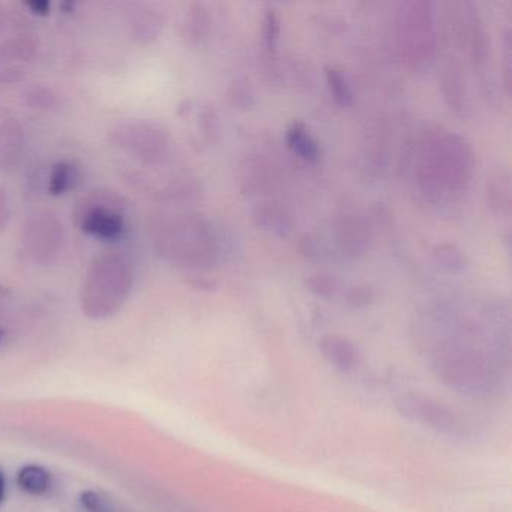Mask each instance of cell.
Here are the masks:
<instances>
[{"instance_id": "cell-7", "label": "cell", "mask_w": 512, "mask_h": 512, "mask_svg": "<svg viewBox=\"0 0 512 512\" xmlns=\"http://www.w3.org/2000/svg\"><path fill=\"white\" fill-rule=\"evenodd\" d=\"M64 235V224L58 215L50 211L34 212L23 224L20 235L22 253L35 265H49L58 257Z\"/></svg>"}, {"instance_id": "cell-34", "label": "cell", "mask_w": 512, "mask_h": 512, "mask_svg": "<svg viewBox=\"0 0 512 512\" xmlns=\"http://www.w3.org/2000/svg\"><path fill=\"white\" fill-rule=\"evenodd\" d=\"M8 22V13L2 5H0V34L4 32L5 26H7Z\"/></svg>"}, {"instance_id": "cell-11", "label": "cell", "mask_w": 512, "mask_h": 512, "mask_svg": "<svg viewBox=\"0 0 512 512\" xmlns=\"http://www.w3.org/2000/svg\"><path fill=\"white\" fill-rule=\"evenodd\" d=\"M25 145V128L17 119L0 122V170L16 169L22 161Z\"/></svg>"}, {"instance_id": "cell-10", "label": "cell", "mask_w": 512, "mask_h": 512, "mask_svg": "<svg viewBox=\"0 0 512 512\" xmlns=\"http://www.w3.org/2000/svg\"><path fill=\"white\" fill-rule=\"evenodd\" d=\"M163 14L151 5H134L128 11V29L134 41L142 44L154 43L163 34Z\"/></svg>"}, {"instance_id": "cell-36", "label": "cell", "mask_w": 512, "mask_h": 512, "mask_svg": "<svg viewBox=\"0 0 512 512\" xmlns=\"http://www.w3.org/2000/svg\"><path fill=\"white\" fill-rule=\"evenodd\" d=\"M4 340V329L0 328V343Z\"/></svg>"}, {"instance_id": "cell-21", "label": "cell", "mask_w": 512, "mask_h": 512, "mask_svg": "<svg viewBox=\"0 0 512 512\" xmlns=\"http://www.w3.org/2000/svg\"><path fill=\"white\" fill-rule=\"evenodd\" d=\"M17 484L26 493L40 496L50 488V475L43 467L26 466L20 470L19 476H17Z\"/></svg>"}, {"instance_id": "cell-22", "label": "cell", "mask_w": 512, "mask_h": 512, "mask_svg": "<svg viewBox=\"0 0 512 512\" xmlns=\"http://www.w3.org/2000/svg\"><path fill=\"white\" fill-rule=\"evenodd\" d=\"M326 82H328L329 92L335 103L341 107L352 106L353 92L347 82L346 76L337 68H326Z\"/></svg>"}, {"instance_id": "cell-2", "label": "cell", "mask_w": 512, "mask_h": 512, "mask_svg": "<svg viewBox=\"0 0 512 512\" xmlns=\"http://www.w3.org/2000/svg\"><path fill=\"white\" fill-rule=\"evenodd\" d=\"M472 175L473 152L463 137L442 131L427 136L418 166L419 185L427 196L460 191Z\"/></svg>"}, {"instance_id": "cell-30", "label": "cell", "mask_w": 512, "mask_h": 512, "mask_svg": "<svg viewBox=\"0 0 512 512\" xmlns=\"http://www.w3.org/2000/svg\"><path fill=\"white\" fill-rule=\"evenodd\" d=\"M82 502L89 512H112L110 511L109 506H107V503L104 502L98 494L91 493V491L83 494Z\"/></svg>"}, {"instance_id": "cell-29", "label": "cell", "mask_w": 512, "mask_h": 512, "mask_svg": "<svg viewBox=\"0 0 512 512\" xmlns=\"http://www.w3.org/2000/svg\"><path fill=\"white\" fill-rule=\"evenodd\" d=\"M280 35V19L275 11H268L265 16V40L269 49H274Z\"/></svg>"}, {"instance_id": "cell-17", "label": "cell", "mask_w": 512, "mask_h": 512, "mask_svg": "<svg viewBox=\"0 0 512 512\" xmlns=\"http://www.w3.org/2000/svg\"><path fill=\"white\" fill-rule=\"evenodd\" d=\"M487 196L491 208L500 215L511 214V182L506 172H497L487 179Z\"/></svg>"}, {"instance_id": "cell-31", "label": "cell", "mask_w": 512, "mask_h": 512, "mask_svg": "<svg viewBox=\"0 0 512 512\" xmlns=\"http://www.w3.org/2000/svg\"><path fill=\"white\" fill-rule=\"evenodd\" d=\"M10 217V199H8L7 190L0 187V232H4V230L7 229L8 223H10Z\"/></svg>"}, {"instance_id": "cell-13", "label": "cell", "mask_w": 512, "mask_h": 512, "mask_svg": "<svg viewBox=\"0 0 512 512\" xmlns=\"http://www.w3.org/2000/svg\"><path fill=\"white\" fill-rule=\"evenodd\" d=\"M212 28L211 11L208 5L194 2L185 11L181 23V37L188 46H197L206 40Z\"/></svg>"}, {"instance_id": "cell-35", "label": "cell", "mask_w": 512, "mask_h": 512, "mask_svg": "<svg viewBox=\"0 0 512 512\" xmlns=\"http://www.w3.org/2000/svg\"><path fill=\"white\" fill-rule=\"evenodd\" d=\"M5 496V479L4 476H2V473H0V502L4 500Z\"/></svg>"}, {"instance_id": "cell-6", "label": "cell", "mask_w": 512, "mask_h": 512, "mask_svg": "<svg viewBox=\"0 0 512 512\" xmlns=\"http://www.w3.org/2000/svg\"><path fill=\"white\" fill-rule=\"evenodd\" d=\"M109 140L115 148L148 166L163 163L170 148L169 130L158 122L145 119L115 125L110 130Z\"/></svg>"}, {"instance_id": "cell-8", "label": "cell", "mask_w": 512, "mask_h": 512, "mask_svg": "<svg viewBox=\"0 0 512 512\" xmlns=\"http://www.w3.org/2000/svg\"><path fill=\"white\" fill-rule=\"evenodd\" d=\"M40 47V40L29 34L0 41V85L20 82L26 65L37 58Z\"/></svg>"}, {"instance_id": "cell-19", "label": "cell", "mask_w": 512, "mask_h": 512, "mask_svg": "<svg viewBox=\"0 0 512 512\" xmlns=\"http://www.w3.org/2000/svg\"><path fill=\"white\" fill-rule=\"evenodd\" d=\"M442 89L449 106L454 107V110L463 109L466 88H464L463 76H461L460 68L457 65H446L443 70Z\"/></svg>"}, {"instance_id": "cell-9", "label": "cell", "mask_w": 512, "mask_h": 512, "mask_svg": "<svg viewBox=\"0 0 512 512\" xmlns=\"http://www.w3.org/2000/svg\"><path fill=\"white\" fill-rule=\"evenodd\" d=\"M334 232L338 247L347 256H361L370 248V224L359 209H340L335 215Z\"/></svg>"}, {"instance_id": "cell-1", "label": "cell", "mask_w": 512, "mask_h": 512, "mask_svg": "<svg viewBox=\"0 0 512 512\" xmlns=\"http://www.w3.org/2000/svg\"><path fill=\"white\" fill-rule=\"evenodd\" d=\"M151 238L157 256L181 268H211L220 259L214 226L200 214H158L151 223Z\"/></svg>"}, {"instance_id": "cell-28", "label": "cell", "mask_w": 512, "mask_h": 512, "mask_svg": "<svg viewBox=\"0 0 512 512\" xmlns=\"http://www.w3.org/2000/svg\"><path fill=\"white\" fill-rule=\"evenodd\" d=\"M298 248L302 256L308 257V259H319V257H322V242H320L317 236L308 235V233L301 236Z\"/></svg>"}, {"instance_id": "cell-27", "label": "cell", "mask_w": 512, "mask_h": 512, "mask_svg": "<svg viewBox=\"0 0 512 512\" xmlns=\"http://www.w3.org/2000/svg\"><path fill=\"white\" fill-rule=\"evenodd\" d=\"M374 299V289L368 284H358L353 286L352 289L347 292V301L352 304L353 307H365V305L371 304Z\"/></svg>"}, {"instance_id": "cell-24", "label": "cell", "mask_w": 512, "mask_h": 512, "mask_svg": "<svg viewBox=\"0 0 512 512\" xmlns=\"http://www.w3.org/2000/svg\"><path fill=\"white\" fill-rule=\"evenodd\" d=\"M305 286L314 295L332 298L338 290V280L329 272H314L305 278Z\"/></svg>"}, {"instance_id": "cell-32", "label": "cell", "mask_w": 512, "mask_h": 512, "mask_svg": "<svg viewBox=\"0 0 512 512\" xmlns=\"http://www.w3.org/2000/svg\"><path fill=\"white\" fill-rule=\"evenodd\" d=\"M187 283L190 284L194 289L199 290H214L217 287V283L206 275H190L187 278Z\"/></svg>"}, {"instance_id": "cell-12", "label": "cell", "mask_w": 512, "mask_h": 512, "mask_svg": "<svg viewBox=\"0 0 512 512\" xmlns=\"http://www.w3.org/2000/svg\"><path fill=\"white\" fill-rule=\"evenodd\" d=\"M202 196V182L194 176H178L155 193L157 202L167 206L193 205Z\"/></svg>"}, {"instance_id": "cell-18", "label": "cell", "mask_w": 512, "mask_h": 512, "mask_svg": "<svg viewBox=\"0 0 512 512\" xmlns=\"http://www.w3.org/2000/svg\"><path fill=\"white\" fill-rule=\"evenodd\" d=\"M23 103L37 112H53L61 106V95L43 83H35L23 91Z\"/></svg>"}, {"instance_id": "cell-16", "label": "cell", "mask_w": 512, "mask_h": 512, "mask_svg": "<svg viewBox=\"0 0 512 512\" xmlns=\"http://www.w3.org/2000/svg\"><path fill=\"white\" fill-rule=\"evenodd\" d=\"M80 182V170L71 161H59L50 170L47 190L52 196H62L74 190Z\"/></svg>"}, {"instance_id": "cell-20", "label": "cell", "mask_w": 512, "mask_h": 512, "mask_svg": "<svg viewBox=\"0 0 512 512\" xmlns=\"http://www.w3.org/2000/svg\"><path fill=\"white\" fill-rule=\"evenodd\" d=\"M322 350L329 361L340 368H352L356 361V352L349 341L343 338L328 335L322 340Z\"/></svg>"}, {"instance_id": "cell-25", "label": "cell", "mask_w": 512, "mask_h": 512, "mask_svg": "<svg viewBox=\"0 0 512 512\" xmlns=\"http://www.w3.org/2000/svg\"><path fill=\"white\" fill-rule=\"evenodd\" d=\"M227 98L233 106L241 110L251 109L256 104L253 86L247 79H238L227 89Z\"/></svg>"}, {"instance_id": "cell-33", "label": "cell", "mask_w": 512, "mask_h": 512, "mask_svg": "<svg viewBox=\"0 0 512 512\" xmlns=\"http://www.w3.org/2000/svg\"><path fill=\"white\" fill-rule=\"evenodd\" d=\"M25 5L29 10H31L32 14H35V16H49L50 4L47 0H34V2H28V4Z\"/></svg>"}, {"instance_id": "cell-4", "label": "cell", "mask_w": 512, "mask_h": 512, "mask_svg": "<svg viewBox=\"0 0 512 512\" xmlns=\"http://www.w3.org/2000/svg\"><path fill=\"white\" fill-rule=\"evenodd\" d=\"M395 43L401 61L419 67L433 58L436 50L433 8L428 2L401 4L395 17Z\"/></svg>"}, {"instance_id": "cell-23", "label": "cell", "mask_w": 512, "mask_h": 512, "mask_svg": "<svg viewBox=\"0 0 512 512\" xmlns=\"http://www.w3.org/2000/svg\"><path fill=\"white\" fill-rule=\"evenodd\" d=\"M433 256L440 265L448 268L449 271L461 272L467 268V257L457 245L443 242L433 248Z\"/></svg>"}, {"instance_id": "cell-15", "label": "cell", "mask_w": 512, "mask_h": 512, "mask_svg": "<svg viewBox=\"0 0 512 512\" xmlns=\"http://www.w3.org/2000/svg\"><path fill=\"white\" fill-rule=\"evenodd\" d=\"M287 143L289 148L295 154H298L302 160L308 163H314L319 160L320 149L314 137L311 136L310 131L307 130L302 122H295L292 127L287 131Z\"/></svg>"}, {"instance_id": "cell-26", "label": "cell", "mask_w": 512, "mask_h": 512, "mask_svg": "<svg viewBox=\"0 0 512 512\" xmlns=\"http://www.w3.org/2000/svg\"><path fill=\"white\" fill-rule=\"evenodd\" d=\"M242 176V190L251 191V193H260L268 184V173L263 169L260 161L248 163Z\"/></svg>"}, {"instance_id": "cell-3", "label": "cell", "mask_w": 512, "mask_h": 512, "mask_svg": "<svg viewBox=\"0 0 512 512\" xmlns=\"http://www.w3.org/2000/svg\"><path fill=\"white\" fill-rule=\"evenodd\" d=\"M133 284V268L124 256L104 253L95 257L80 287L83 313L95 320L113 316L130 298Z\"/></svg>"}, {"instance_id": "cell-14", "label": "cell", "mask_w": 512, "mask_h": 512, "mask_svg": "<svg viewBox=\"0 0 512 512\" xmlns=\"http://www.w3.org/2000/svg\"><path fill=\"white\" fill-rule=\"evenodd\" d=\"M253 221L259 229L266 230L280 238H286L293 230L289 215L275 203H263V205L257 206L253 212Z\"/></svg>"}, {"instance_id": "cell-37", "label": "cell", "mask_w": 512, "mask_h": 512, "mask_svg": "<svg viewBox=\"0 0 512 512\" xmlns=\"http://www.w3.org/2000/svg\"><path fill=\"white\" fill-rule=\"evenodd\" d=\"M2 299H4V295H2V290H0V301H2Z\"/></svg>"}, {"instance_id": "cell-5", "label": "cell", "mask_w": 512, "mask_h": 512, "mask_svg": "<svg viewBox=\"0 0 512 512\" xmlns=\"http://www.w3.org/2000/svg\"><path fill=\"white\" fill-rule=\"evenodd\" d=\"M127 200L113 190H94L77 202L73 211L77 227L98 241L115 242L124 236Z\"/></svg>"}]
</instances>
